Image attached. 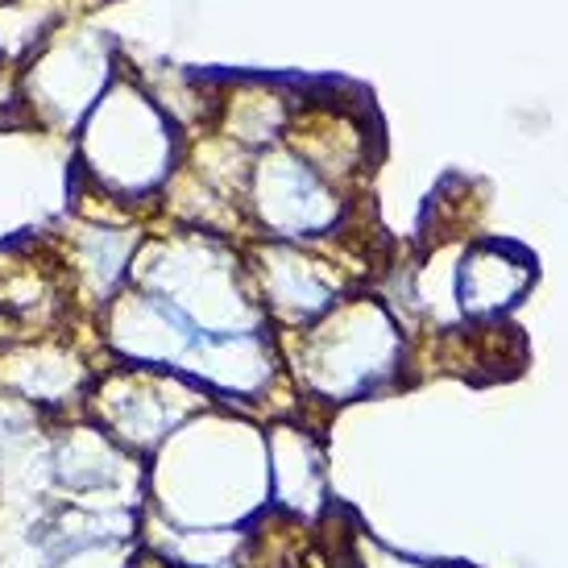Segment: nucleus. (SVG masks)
Segmentation results:
<instances>
[]
</instances>
